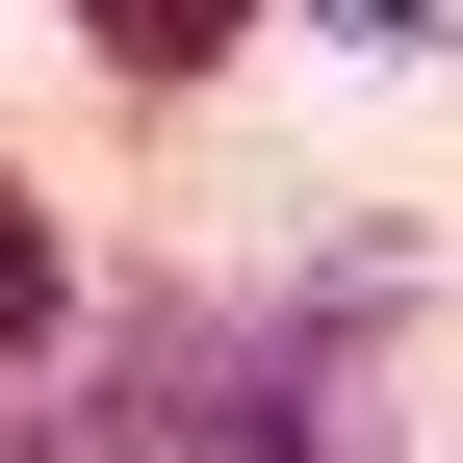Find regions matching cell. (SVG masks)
<instances>
[{
	"label": "cell",
	"mask_w": 463,
	"mask_h": 463,
	"mask_svg": "<svg viewBox=\"0 0 463 463\" xmlns=\"http://www.w3.org/2000/svg\"><path fill=\"white\" fill-rule=\"evenodd\" d=\"M0 361H52V206L0 181Z\"/></svg>",
	"instance_id": "obj_3"
},
{
	"label": "cell",
	"mask_w": 463,
	"mask_h": 463,
	"mask_svg": "<svg viewBox=\"0 0 463 463\" xmlns=\"http://www.w3.org/2000/svg\"><path fill=\"white\" fill-rule=\"evenodd\" d=\"M78 26H103V78H206V52L258 26V0H78Z\"/></svg>",
	"instance_id": "obj_2"
},
{
	"label": "cell",
	"mask_w": 463,
	"mask_h": 463,
	"mask_svg": "<svg viewBox=\"0 0 463 463\" xmlns=\"http://www.w3.org/2000/svg\"><path fill=\"white\" fill-rule=\"evenodd\" d=\"M206 361H232V309H155L103 386H52V412H0V463H206Z\"/></svg>",
	"instance_id": "obj_1"
}]
</instances>
